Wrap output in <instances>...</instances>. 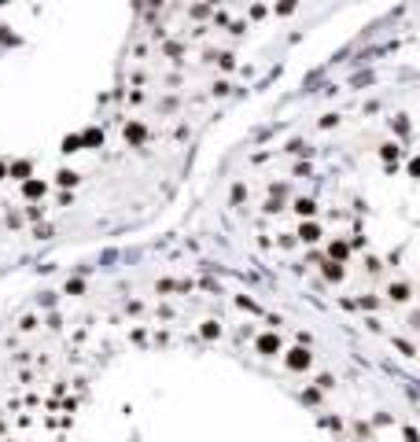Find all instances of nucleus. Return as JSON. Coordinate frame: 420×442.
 Returning <instances> with one entry per match:
<instances>
[{
    "label": "nucleus",
    "instance_id": "1",
    "mask_svg": "<svg viewBox=\"0 0 420 442\" xmlns=\"http://www.w3.org/2000/svg\"><path fill=\"white\" fill-rule=\"evenodd\" d=\"M0 442H420V402L266 280L147 266L11 321Z\"/></svg>",
    "mask_w": 420,
    "mask_h": 442
},
{
    "label": "nucleus",
    "instance_id": "2",
    "mask_svg": "<svg viewBox=\"0 0 420 442\" xmlns=\"http://www.w3.org/2000/svg\"><path fill=\"white\" fill-rule=\"evenodd\" d=\"M291 7H0V240L129 218L284 52Z\"/></svg>",
    "mask_w": 420,
    "mask_h": 442
},
{
    "label": "nucleus",
    "instance_id": "3",
    "mask_svg": "<svg viewBox=\"0 0 420 442\" xmlns=\"http://www.w3.org/2000/svg\"><path fill=\"white\" fill-rule=\"evenodd\" d=\"M232 214L287 288L420 372V30L277 122Z\"/></svg>",
    "mask_w": 420,
    "mask_h": 442
}]
</instances>
